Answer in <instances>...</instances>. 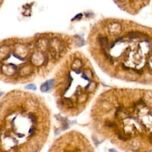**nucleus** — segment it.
<instances>
[{
    "label": "nucleus",
    "mask_w": 152,
    "mask_h": 152,
    "mask_svg": "<svg viewBox=\"0 0 152 152\" xmlns=\"http://www.w3.org/2000/svg\"><path fill=\"white\" fill-rule=\"evenodd\" d=\"M87 45L94 63L109 77L152 88V27L104 17L90 27Z\"/></svg>",
    "instance_id": "nucleus-1"
},
{
    "label": "nucleus",
    "mask_w": 152,
    "mask_h": 152,
    "mask_svg": "<svg viewBox=\"0 0 152 152\" xmlns=\"http://www.w3.org/2000/svg\"><path fill=\"white\" fill-rule=\"evenodd\" d=\"M93 129L132 147L152 144V89L113 87L96 97L90 110Z\"/></svg>",
    "instance_id": "nucleus-2"
},
{
    "label": "nucleus",
    "mask_w": 152,
    "mask_h": 152,
    "mask_svg": "<svg viewBox=\"0 0 152 152\" xmlns=\"http://www.w3.org/2000/svg\"><path fill=\"white\" fill-rule=\"evenodd\" d=\"M100 86L99 76L87 55L72 52L58 79V105L66 115L79 116L93 102Z\"/></svg>",
    "instance_id": "nucleus-3"
},
{
    "label": "nucleus",
    "mask_w": 152,
    "mask_h": 152,
    "mask_svg": "<svg viewBox=\"0 0 152 152\" xmlns=\"http://www.w3.org/2000/svg\"><path fill=\"white\" fill-rule=\"evenodd\" d=\"M114 3L122 11L131 15H136L150 3L149 1H116Z\"/></svg>",
    "instance_id": "nucleus-4"
},
{
    "label": "nucleus",
    "mask_w": 152,
    "mask_h": 152,
    "mask_svg": "<svg viewBox=\"0 0 152 152\" xmlns=\"http://www.w3.org/2000/svg\"><path fill=\"white\" fill-rule=\"evenodd\" d=\"M49 81H46L42 85L41 87H40L42 92H46L49 89Z\"/></svg>",
    "instance_id": "nucleus-5"
},
{
    "label": "nucleus",
    "mask_w": 152,
    "mask_h": 152,
    "mask_svg": "<svg viewBox=\"0 0 152 152\" xmlns=\"http://www.w3.org/2000/svg\"><path fill=\"white\" fill-rule=\"evenodd\" d=\"M26 88L27 89H31L33 90H36V87L34 85H29L26 87Z\"/></svg>",
    "instance_id": "nucleus-6"
}]
</instances>
